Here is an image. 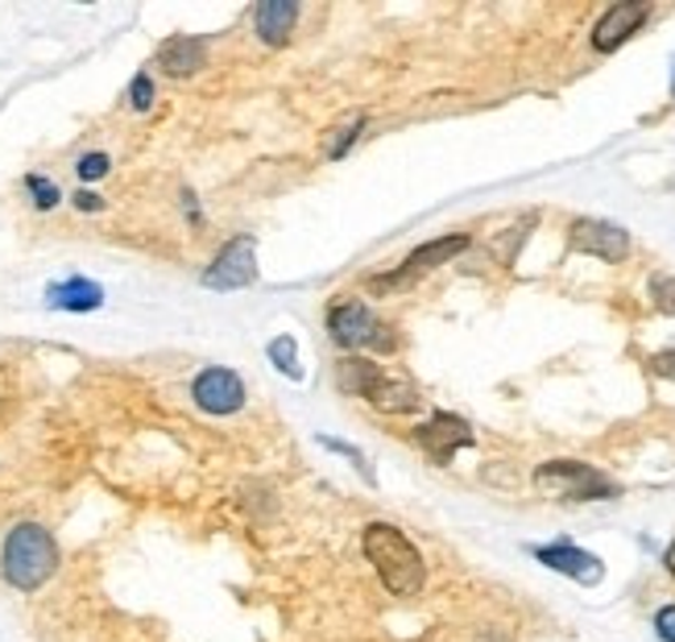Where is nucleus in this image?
<instances>
[{"mask_svg": "<svg viewBox=\"0 0 675 642\" xmlns=\"http://www.w3.org/2000/svg\"><path fill=\"white\" fill-rule=\"evenodd\" d=\"M535 485L568 502H593V497H613V485L597 469L580 461H547L535 473Z\"/></svg>", "mask_w": 675, "mask_h": 642, "instance_id": "7ed1b4c3", "label": "nucleus"}, {"mask_svg": "<svg viewBox=\"0 0 675 642\" xmlns=\"http://www.w3.org/2000/svg\"><path fill=\"white\" fill-rule=\"evenodd\" d=\"M672 92H675V80H672Z\"/></svg>", "mask_w": 675, "mask_h": 642, "instance_id": "cd10ccee", "label": "nucleus"}, {"mask_svg": "<svg viewBox=\"0 0 675 642\" xmlns=\"http://www.w3.org/2000/svg\"><path fill=\"white\" fill-rule=\"evenodd\" d=\"M361 125H365V113L345 116V120H340L336 129H328V137H324V154H328V158H345L348 146L357 141V133H361Z\"/></svg>", "mask_w": 675, "mask_h": 642, "instance_id": "f3484780", "label": "nucleus"}, {"mask_svg": "<svg viewBox=\"0 0 675 642\" xmlns=\"http://www.w3.org/2000/svg\"><path fill=\"white\" fill-rule=\"evenodd\" d=\"M535 556L547 564V568H556V572H563V577L572 580H601V560L597 556H589V551H580V547L572 544H556V547H535Z\"/></svg>", "mask_w": 675, "mask_h": 642, "instance_id": "9b49d317", "label": "nucleus"}, {"mask_svg": "<svg viewBox=\"0 0 675 642\" xmlns=\"http://www.w3.org/2000/svg\"><path fill=\"white\" fill-rule=\"evenodd\" d=\"M464 249H468V236H464V232H456V236H440V241H428V245H419L411 257L402 262L398 274L378 278V286H394V282H407V278H414V274H428V270H435V265L452 262V257L464 253Z\"/></svg>", "mask_w": 675, "mask_h": 642, "instance_id": "9d476101", "label": "nucleus"}, {"mask_svg": "<svg viewBox=\"0 0 675 642\" xmlns=\"http://www.w3.org/2000/svg\"><path fill=\"white\" fill-rule=\"evenodd\" d=\"M75 208H80V212H99V208H104V199L92 196V191H80V196H75Z\"/></svg>", "mask_w": 675, "mask_h": 642, "instance_id": "a878e982", "label": "nucleus"}, {"mask_svg": "<svg viewBox=\"0 0 675 642\" xmlns=\"http://www.w3.org/2000/svg\"><path fill=\"white\" fill-rule=\"evenodd\" d=\"M655 373H663V378H675V348H667V352H660V357H655Z\"/></svg>", "mask_w": 675, "mask_h": 642, "instance_id": "393cba45", "label": "nucleus"}, {"mask_svg": "<svg viewBox=\"0 0 675 642\" xmlns=\"http://www.w3.org/2000/svg\"><path fill=\"white\" fill-rule=\"evenodd\" d=\"M257 278V245L253 236H232L229 245L215 253V262L203 270L208 291H241Z\"/></svg>", "mask_w": 675, "mask_h": 642, "instance_id": "20e7f679", "label": "nucleus"}, {"mask_svg": "<svg viewBox=\"0 0 675 642\" xmlns=\"http://www.w3.org/2000/svg\"><path fill=\"white\" fill-rule=\"evenodd\" d=\"M129 104L137 108V113H146L149 104H154V80H149L146 71H141V75L129 83Z\"/></svg>", "mask_w": 675, "mask_h": 642, "instance_id": "412c9836", "label": "nucleus"}, {"mask_svg": "<svg viewBox=\"0 0 675 642\" xmlns=\"http://www.w3.org/2000/svg\"><path fill=\"white\" fill-rule=\"evenodd\" d=\"M191 398H196L199 411L208 414H236L245 407V381L236 378L232 369H203L191 386Z\"/></svg>", "mask_w": 675, "mask_h": 642, "instance_id": "423d86ee", "label": "nucleus"}, {"mask_svg": "<svg viewBox=\"0 0 675 642\" xmlns=\"http://www.w3.org/2000/svg\"><path fill=\"white\" fill-rule=\"evenodd\" d=\"M108 154H83L80 158V179H104V175H108Z\"/></svg>", "mask_w": 675, "mask_h": 642, "instance_id": "4be33fe9", "label": "nucleus"}, {"mask_svg": "<svg viewBox=\"0 0 675 642\" xmlns=\"http://www.w3.org/2000/svg\"><path fill=\"white\" fill-rule=\"evenodd\" d=\"M158 66H166V75H196L199 66H208V42L203 38H170L158 50Z\"/></svg>", "mask_w": 675, "mask_h": 642, "instance_id": "f8f14e48", "label": "nucleus"}, {"mask_svg": "<svg viewBox=\"0 0 675 642\" xmlns=\"http://www.w3.org/2000/svg\"><path fill=\"white\" fill-rule=\"evenodd\" d=\"M369 402H373L378 411H386V414H407V411H414V407H419V390H414L411 381H402V378H381L378 386H373Z\"/></svg>", "mask_w": 675, "mask_h": 642, "instance_id": "dca6fc26", "label": "nucleus"}, {"mask_svg": "<svg viewBox=\"0 0 675 642\" xmlns=\"http://www.w3.org/2000/svg\"><path fill=\"white\" fill-rule=\"evenodd\" d=\"M568 241L577 253H593V257L613 265L630 257V232H622L618 224H605V220H572Z\"/></svg>", "mask_w": 675, "mask_h": 642, "instance_id": "0eeeda50", "label": "nucleus"}, {"mask_svg": "<svg viewBox=\"0 0 675 642\" xmlns=\"http://www.w3.org/2000/svg\"><path fill=\"white\" fill-rule=\"evenodd\" d=\"M646 17H651V4L646 0H626V4L605 9V17L593 25V50L597 54H613L630 33H639V25H643Z\"/></svg>", "mask_w": 675, "mask_h": 642, "instance_id": "6e6552de", "label": "nucleus"}, {"mask_svg": "<svg viewBox=\"0 0 675 642\" xmlns=\"http://www.w3.org/2000/svg\"><path fill=\"white\" fill-rule=\"evenodd\" d=\"M365 560L373 564V572L394 597H419L428 585V564L419 556V547L390 523H369L361 535Z\"/></svg>", "mask_w": 675, "mask_h": 642, "instance_id": "f257e3e1", "label": "nucleus"}, {"mask_svg": "<svg viewBox=\"0 0 675 642\" xmlns=\"http://www.w3.org/2000/svg\"><path fill=\"white\" fill-rule=\"evenodd\" d=\"M386 378V369L373 361H365V357H345V361L336 365V381H340V390L357 398H369L373 394V386Z\"/></svg>", "mask_w": 675, "mask_h": 642, "instance_id": "2eb2a0df", "label": "nucleus"}, {"mask_svg": "<svg viewBox=\"0 0 675 642\" xmlns=\"http://www.w3.org/2000/svg\"><path fill=\"white\" fill-rule=\"evenodd\" d=\"M414 435H419V444L431 452V461H440V464L452 461V452H456V448L473 444V431H468V423H464V419H456V414H435V419H431V423H423Z\"/></svg>", "mask_w": 675, "mask_h": 642, "instance_id": "1a4fd4ad", "label": "nucleus"}, {"mask_svg": "<svg viewBox=\"0 0 675 642\" xmlns=\"http://www.w3.org/2000/svg\"><path fill=\"white\" fill-rule=\"evenodd\" d=\"M655 630H660L663 642H675V606H663V610L655 613Z\"/></svg>", "mask_w": 675, "mask_h": 642, "instance_id": "b1692460", "label": "nucleus"}, {"mask_svg": "<svg viewBox=\"0 0 675 642\" xmlns=\"http://www.w3.org/2000/svg\"><path fill=\"white\" fill-rule=\"evenodd\" d=\"M25 187H30L33 203H38L42 212H46V208H54V203H59V187H54V182H50V179H42V175H30V179H25Z\"/></svg>", "mask_w": 675, "mask_h": 642, "instance_id": "aec40b11", "label": "nucleus"}, {"mask_svg": "<svg viewBox=\"0 0 675 642\" xmlns=\"http://www.w3.org/2000/svg\"><path fill=\"white\" fill-rule=\"evenodd\" d=\"M295 17H298L295 0H265V4H257L253 21H257V33H262L265 46H282L291 38V30H295Z\"/></svg>", "mask_w": 675, "mask_h": 642, "instance_id": "ddd939ff", "label": "nucleus"}, {"mask_svg": "<svg viewBox=\"0 0 675 642\" xmlns=\"http://www.w3.org/2000/svg\"><path fill=\"white\" fill-rule=\"evenodd\" d=\"M270 357H274V365H278L282 373H291V378H298V365H295V340H291V336H278V340L270 345Z\"/></svg>", "mask_w": 675, "mask_h": 642, "instance_id": "6ab92c4d", "label": "nucleus"}, {"mask_svg": "<svg viewBox=\"0 0 675 642\" xmlns=\"http://www.w3.org/2000/svg\"><path fill=\"white\" fill-rule=\"evenodd\" d=\"M651 298H655V307H660L663 315H675V278L655 274V278H651Z\"/></svg>", "mask_w": 675, "mask_h": 642, "instance_id": "a211bd4d", "label": "nucleus"}, {"mask_svg": "<svg viewBox=\"0 0 675 642\" xmlns=\"http://www.w3.org/2000/svg\"><path fill=\"white\" fill-rule=\"evenodd\" d=\"M663 564H667V572L675 577V539H672V547H667V556H663Z\"/></svg>", "mask_w": 675, "mask_h": 642, "instance_id": "bb28decb", "label": "nucleus"}, {"mask_svg": "<svg viewBox=\"0 0 675 642\" xmlns=\"http://www.w3.org/2000/svg\"><path fill=\"white\" fill-rule=\"evenodd\" d=\"M4 580L21 593H38L54 572H59V544L46 527L21 523L4 539Z\"/></svg>", "mask_w": 675, "mask_h": 642, "instance_id": "f03ea898", "label": "nucleus"}, {"mask_svg": "<svg viewBox=\"0 0 675 642\" xmlns=\"http://www.w3.org/2000/svg\"><path fill=\"white\" fill-rule=\"evenodd\" d=\"M46 303L54 312H96L99 303H104V291L87 278H66V282H54V286H50Z\"/></svg>", "mask_w": 675, "mask_h": 642, "instance_id": "4468645a", "label": "nucleus"}, {"mask_svg": "<svg viewBox=\"0 0 675 642\" xmlns=\"http://www.w3.org/2000/svg\"><path fill=\"white\" fill-rule=\"evenodd\" d=\"M319 444L328 448V452H340V456H348V461H352V464H357V469H361V473H365V481H373V473H369V464H365V456H361V452H357V448H352V444H340V440H331V435H324Z\"/></svg>", "mask_w": 675, "mask_h": 642, "instance_id": "5701e85b", "label": "nucleus"}, {"mask_svg": "<svg viewBox=\"0 0 675 642\" xmlns=\"http://www.w3.org/2000/svg\"><path fill=\"white\" fill-rule=\"evenodd\" d=\"M328 331L331 340L340 348H361V345H378V348H390L394 340L390 336H381V324L373 319V312L357 303V298H345V303H336L328 312Z\"/></svg>", "mask_w": 675, "mask_h": 642, "instance_id": "39448f33", "label": "nucleus"}]
</instances>
